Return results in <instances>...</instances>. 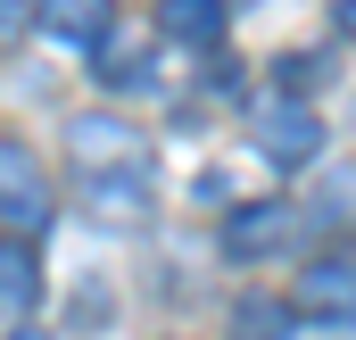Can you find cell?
<instances>
[{
  "mask_svg": "<svg viewBox=\"0 0 356 340\" xmlns=\"http://www.w3.org/2000/svg\"><path fill=\"white\" fill-rule=\"evenodd\" d=\"M0 224L8 233L50 224V183H42V158L25 141H0Z\"/></svg>",
  "mask_w": 356,
  "mask_h": 340,
  "instance_id": "7a4b0ae2",
  "label": "cell"
},
{
  "mask_svg": "<svg viewBox=\"0 0 356 340\" xmlns=\"http://www.w3.org/2000/svg\"><path fill=\"white\" fill-rule=\"evenodd\" d=\"M290 299H298V316H323V324H356V257L348 249H323L298 265V282H290Z\"/></svg>",
  "mask_w": 356,
  "mask_h": 340,
  "instance_id": "6da1fadb",
  "label": "cell"
},
{
  "mask_svg": "<svg viewBox=\"0 0 356 340\" xmlns=\"http://www.w3.org/2000/svg\"><path fill=\"white\" fill-rule=\"evenodd\" d=\"M257 141H266V158H282V167H307L323 150V116L298 108V100H273L266 116H257Z\"/></svg>",
  "mask_w": 356,
  "mask_h": 340,
  "instance_id": "277c9868",
  "label": "cell"
},
{
  "mask_svg": "<svg viewBox=\"0 0 356 340\" xmlns=\"http://www.w3.org/2000/svg\"><path fill=\"white\" fill-rule=\"evenodd\" d=\"M8 340H50V332H33V324H17V332H8Z\"/></svg>",
  "mask_w": 356,
  "mask_h": 340,
  "instance_id": "7c38bea8",
  "label": "cell"
},
{
  "mask_svg": "<svg viewBox=\"0 0 356 340\" xmlns=\"http://www.w3.org/2000/svg\"><path fill=\"white\" fill-rule=\"evenodd\" d=\"M158 33L182 50H207L224 42V0H158Z\"/></svg>",
  "mask_w": 356,
  "mask_h": 340,
  "instance_id": "52a82bcc",
  "label": "cell"
},
{
  "mask_svg": "<svg viewBox=\"0 0 356 340\" xmlns=\"http://www.w3.org/2000/svg\"><path fill=\"white\" fill-rule=\"evenodd\" d=\"M108 17H116L108 0H42V25H50L67 50H99V42H108Z\"/></svg>",
  "mask_w": 356,
  "mask_h": 340,
  "instance_id": "ba28073f",
  "label": "cell"
},
{
  "mask_svg": "<svg viewBox=\"0 0 356 340\" xmlns=\"http://www.w3.org/2000/svg\"><path fill=\"white\" fill-rule=\"evenodd\" d=\"M340 33H356V0H340Z\"/></svg>",
  "mask_w": 356,
  "mask_h": 340,
  "instance_id": "8fae6325",
  "label": "cell"
},
{
  "mask_svg": "<svg viewBox=\"0 0 356 340\" xmlns=\"http://www.w3.org/2000/svg\"><path fill=\"white\" fill-rule=\"evenodd\" d=\"M290 233H298V216H290L282 199L232 208V216H224V257H273V249H290Z\"/></svg>",
  "mask_w": 356,
  "mask_h": 340,
  "instance_id": "3957f363",
  "label": "cell"
},
{
  "mask_svg": "<svg viewBox=\"0 0 356 340\" xmlns=\"http://www.w3.org/2000/svg\"><path fill=\"white\" fill-rule=\"evenodd\" d=\"M33 299H42V265L25 249V233H8V241H0V324H25Z\"/></svg>",
  "mask_w": 356,
  "mask_h": 340,
  "instance_id": "8992f818",
  "label": "cell"
},
{
  "mask_svg": "<svg viewBox=\"0 0 356 340\" xmlns=\"http://www.w3.org/2000/svg\"><path fill=\"white\" fill-rule=\"evenodd\" d=\"M241 316H249V340H273V324H282V307H273V299H249Z\"/></svg>",
  "mask_w": 356,
  "mask_h": 340,
  "instance_id": "30bf717a",
  "label": "cell"
},
{
  "mask_svg": "<svg viewBox=\"0 0 356 340\" xmlns=\"http://www.w3.org/2000/svg\"><path fill=\"white\" fill-rule=\"evenodd\" d=\"M75 158H83L91 174H149V150H141V133H124V125H108V116L75 125Z\"/></svg>",
  "mask_w": 356,
  "mask_h": 340,
  "instance_id": "5b68a950",
  "label": "cell"
},
{
  "mask_svg": "<svg viewBox=\"0 0 356 340\" xmlns=\"http://www.w3.org/2000/svg\"><path fill=\"white\" fill-rule=\"evenodd\" d=\"M33 17H42V0H0V42H17Z\"/></svg>",
  "mask_w": 356,
  "mask_h": 340,
  "instance_id": "9c48e42d",
  "label": "cell"
}]
</instances>
